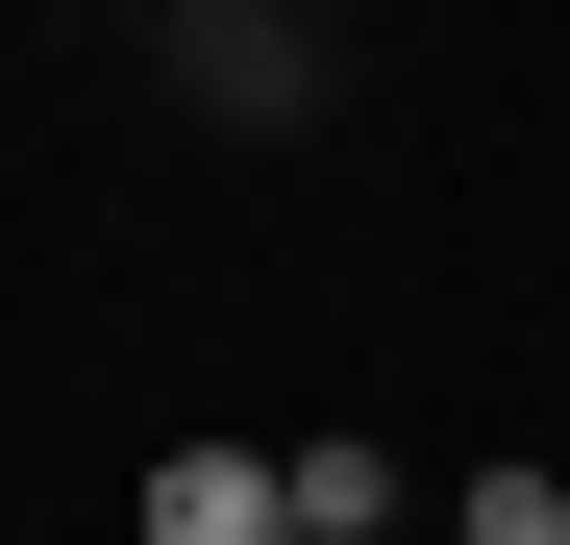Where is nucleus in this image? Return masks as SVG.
Wrapping results in <instances>:
<instances>
[{
    "instance_id": "obj_1",
    "label": "nucleus",
    "mask_w": 570,
    "mask_h": 545,
    "mask_svg": "<svg viewBox=\"0 0 570 545\" xmlns=\"http://www.w3.org/2000/svg\"><path fill=\"white\" fill-rule=\"evenodd\" d=\"M149 545H298V472H273V446H174V472H149Z\"/></svg>"
},
{
    "instance_id": "obj_2",
    "label": "nucleus",
    "mask_w": 570,
    "mask_h": 545,
    "mask_svg": "<svg viewBox=\"0 0 570 545\" xmlns=\"http://www.w3.org/2000/svg\"><path fill=\"white\" fill-rule=\"evenodd\" d=\"M273 472H298V545H372V521H397V446H347V422L273 446Z\"/></svg>"
},
{
    "instance_id": "obj_3",
    "label": "nucleus",
    "mask_w": 570,
    "mask_h": 545,
    "mask_svg": "<svg viewBox=\"0 0 570 545\" xmlns=\"http://www.w3.org/2000/svg\"><path fill=\"white\" fill-rule=\"evenodd\" d=\"M199 100H224V125H273V100H323V50H298V26H248V0H224V26H199Z\"/></svg>"
},
{
    "instance_id": "obj_4",
    "label": "nucleus",
    "mask_w": 570,
    "mask_h": 545,
    "mask_svg": "<svg viewBox=\"0 0 570 545\" xmlns=\"http://www.w3.org/2000/svg\"><path fill=\"white\" fill-rule=\"evenodd\" d=\"M446 545H570V496H546V472H471V496H446Z\"/></svg>"
}]
</instances>
